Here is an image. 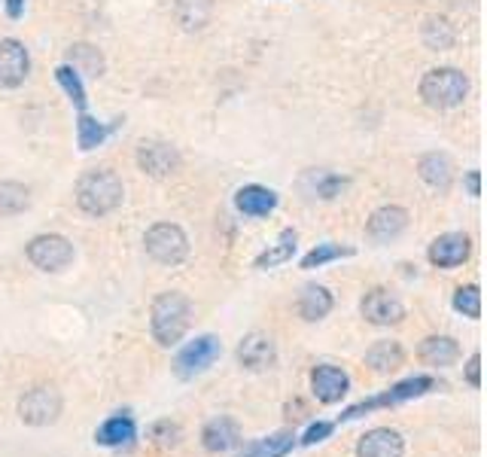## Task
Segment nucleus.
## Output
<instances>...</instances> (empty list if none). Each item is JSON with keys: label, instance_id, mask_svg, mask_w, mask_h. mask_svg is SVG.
I'll return each instance as SVG.
<instances>
[{"label": "nucleus", "instance_id": "35", "mask_svg": "<svg viewBox=\"0 0 487 457\" xmlns=\"http://www.w3.org/2000/svg\"><path fill=\"white\" fill-rule=\"evenodd\" d=\"M348 186H350V177H341V174H332V171L314 174V193L320 195L323 202H332V198H339Z\"/></svg>", "mask_w": 487, "mask_h": 457}, {"label": "nucleus", "instance_id": "38", "mask_svg": "<svg viewBox=\"0 0 487 457\" xmlns=\"http://www.w3.org/2000/svg\"><path fill=\"white\" fill-rule=\"evenodd\" d=\"M466 189H469V195H473V198L482 195V174L469 171V174H466Z\"/></svg>", "mask_w": 487, "mask_h": 457}, {"label": "nucleus", "instance_id": "31", "mask_svg": "<svg viewBox=\"0 0 487 457\" xmlns=\"http://www.w3.org/2000/svg\"><path fill=\"white\" fill-rule=\"evenodd\" d=\"M55 80H58V86L64 89V95L71 98V104L77 107L80 113H86L89 98H86V86H82V77H80V73L73 71L71 64H62V68L55 71Z\"/></svg>", "mask_w": 487, "mask_h": 457}, {"label": "nucleus", "instance_id": "2", "mask_svg": "<svg viewBox=\"0 0 487 457\" xmlns=\"http://www.w3.org/2000/svg\"><path fill=\"white\" fill-rule=\"evenodd\" d=\"M73 195H77V207L86 217H107V214H113L116 207L122 205L125 198V186L119 180V174L110 171V168H95V171H86L82 177L77 180V189H73Z\"/></svg>", "mask_w": 487, "mask_h": 457}, {"label": "nucleus", "instance_id": "32", "mask_svg": "<svg viewBox=\"0 0 487 457\" xmlns=\"http://www.w3.org/2000/svg\"><path fill=\"white\" fill-rule=\"evenodd\" d=\"M107 129L104 122H98L95 116H89V113H80V119H77V144L82 153H89V149H95L100 147L107 140Z\"/></svg>", "mask_w": 487, "mask_h": 457}, {"label": "nucleus", "instance_id": "6", "mask_svg": "<svg viewBox=\"0 0 487 457\" xmlns=\"http://www.w3.org/2000/svg\"><path fill=\"white\" fill-rule=\"evenodd\" d=\"M147 256L158 265H180L189 256V238L177 223H156L144 235Z\"/></svg>", "mask_w": 487, "mask_h": 457}, {"label": "nucleus", "instance_id": "14", "mask_svg": "<svg viewBox=\"0 0 487 457\" xmlns=\"http://www.w3.org/2000/svg\"><path fill=\"white\" fill-rule=\"evenodd\" d=\"M469 253H473V241L463 232H444L430 244V251H426V260H430L435 269H457V265H463L469 260Z\"/></svg>", "mask_w": 487, "mask_h": 457}, {"label": "nucleus", "instance_id": "28", "mask_svg": "<svg viewBox=\"0 0 487 457\" xmlns=\"http://www.w3.org/2000/svg\"><path fill=\"white\" fill-rule=\"evenodd\" d=\"M67 64H71L77 73H89V77H100L107 68L100 49L91 46V43H73L71 49H67Z\"/></svg>", "mask_w": 487, "mask_h": 457}, {"label": "nucleus", "instance_id": "22", "mask_svg": "<svg viewBox=\"0 0 487 457\" xmlns=\"http://www.w3.org/2000/svg\"><path fill=\"white\" fill-rule=\"evenodd\" d=\"M402 363H406V348L393 342V338H381V342H375L366 351V366L372 372H377V376H390Z\"/></svg>", "mask_w": 487, "mask_h": 457}, {"label": "nucleus", "instance_id": "19", "mask_svg": "<svg viewBox=\"0 0 487 457\" xmlns=\"http://www.w3.org/2000/svg\"><path fill=\"white\" fill-rule=\"evenodd\" d=\"M234 207L244 214V217H268V214L277 207V193L268 186H259V183H247L234 193Z\"/></svg>", "mask_w": 487, "mask_h": 457}, {"label": "nucleus", "instance_id": "12", "mask_svg": "<svg viewBox=\"0 0 487 457\" xmlns=\"http://www.w3.org/2000/svg\"><path fill=\"white\" fill-rule=\"evenodd\" d=\"M234 357L247 372H268L277 363V342L268 332H247L238 342Z\"/></svg>", "mask_w": 487, "mask_h": 457}, {"label": "nucleus", "instance_id": "39", "mask_svg": "<svg viewBox=\"0 0 487 457\" xmlns=\"http://www.w3.org/2000/svg\"><path fill=\"white\" fill-rule=\"evenodd\" d=\"M6 4V13H10V19H19L24 13V0H4Z\"/></svg>", "mask_w": 487, "mask_h": 457}, {"label": "nucleus", "instance_id": "9", "mask_svg": "<svg viewBox=\"0 0 487 457\" xmlns=\"http://www.w3.org/2000/svg\"><path fill=\"white\" fill-rule=\"evenodd\" d=\"M134 162L138 168L147 174V177H156V180H165V177H174L180 168H183V156L177 153V147L171 144H162V140H144L134 153Z\"/></svg>", "mask_w": 487, "mask_h": 457}, {"label": "nucleus", "instance_id": "3", "mask_svg": "<svg viewBox=\"0 0 487 457\" xmlns=\"http://www.w3.org/2000/svg\"><path fill=\"white\" fill-rule=\"evenodd\" d=\"M417 91H421L424 104L433 107V110H454V107L466 101L469 77L457 68H433L424 73Z\"/></svg>", "mask_w": 487, "mask_h": 457}, {"label": "nucleus", "instance_id": "13", "mask_svg": "<svg viewBox=\"0 0 487 457\" xmlns=\"http://www.w3.org/2000/svg\"><path fill=\"white\" fill-rule=\"evenodd\" d=\"M310 390L314 396L320 400L323 405H332V403H341L350 390V376L341 369V366H332V363H320L310 369Z\"/></svg>", "mask_w": 487, "mask_h": 457}, {"label": "nucleus", "instance_id": "33", "mask_svg": "<svg viewBox=\"0 0 487 457\" xmlns=\"http://www.w3.org/2000/svg\"><path fill=\"white\" fill-rule=\"evenodd\" d=\"M451 305H454L457 314H463L469 320H478L482 318V290L475 284H466V287H457L454 299H451Z\"/></svg>", "mask_w": 487, "mask_h": 457}, {"label": "nucleus", "instance_id": "10", "mask_svg": "<svg viewBox=\"0 0 487 457\" xmlns=\"http://www.w3.org/2000/svg\"><path fill=\"white\" fill-rule=\"evenodd\" d=\"M359 311H363L366 323L372 327H396V323L406 320V305L396 293L384 287H372L359 302Z\"/></svg>", "mask_w": 487, "mask_h": 457}, {"label": "nucleus", "instance_id": "20", "mask_svg": "<svg viewBox=\"0 0 487 457\" xmlns=\"http://www.w3.org/2000/svg\"><path fill=\"white\" fill-rule=\"evenodd\" d=\"M332 309H335V299H332V293H329V287H323V284H308V287H301L299 302H296V311H299V318L305 320V323L323 320Z\"/></svg>", "mask_w": 487, "mask_h": 457}, {"label": "nucleus", "instance_id": "37", "mask_svg": "<svg viewBox=\"0 0 487 457\" xmlns=\"http://www.w3.org/2000/svg\"><path fill=\"white\" fill-rule=\"evenodd\" d=\"M466 385L469 387H482V354H473L469 357V363H466Z\"/></svg>", "mask_w": 487, "mask_h": 457}, {"label": "nucleus", "instance_id": "11", "mask_svg": "<svg viewBox=\"0 0 487 457\" xmlns=\"http://www.w3.org/2000/svg\"><path fill=\"white\" fill-rule=\"evenodd\" d=\"M31 73V55L22 40H0V89H19Z\"/></svg>", "mask_w": 487, "mask_h": 457}, {"label": "nucleus", "instance_id": "1", "mask_svg": "<svg viewBox=\"0 0 487 457\" xmlns=\"http://www.w3.org/2000/svg\"><path fill=\"white\" fill-rule=\"evenodd\" d=\"M192 320V302L189 296L177 293V290H165L153 299L149 305V332L158 348H174L183 342Z\"/></svg>", "mask_w": 487, "mask_h": 457}, {"label": "nucleus", "instance_id": "25", "mask_svg": "<svg viewBox=\"0 0 487 457\" xmlns=\"http://www.w3.org/2000/svg\"><path fill=\"white\" fill-rule=\"evenodd\" d=\"M31 207V189L19 180H0V217H19Z\"/></svg>", "mask_w": 487, "mask_h": 457}, {"label": "nucleus", "instance_id": "16", "mask_svg": "<svg viewBox=\"0 0 487 457\" xmlns=\"http://www.w3.org/2000/svg\"><path fill=\"white\" fill-rule=\"evenodd\" d=\"M406 454V436L393 427H375L359 436L357 457H402Z\"/></svg>", "mask_w": 487, "mask_h": 457}, {"label": "nucleus", "instance_id": "18", "mask_svg": "<svg viewBox=\"0 0 487 457\" xmlns=\"http://www.w3.org/2000/svg\"><path fill=\"white\" fill-rule=\"evenodd\" d=\"M417 174L435 193H448L454 186V162L448 159L444 153H424L417 159Z\"/></svg>", "mask_w": 487, "mask_h": 457}, {"label": "nucleus", "instance_id": "36", "mask_svg": "<svg viewBox=\"0 0 487 457\" xmlns=\"http://www.w3.org/2000/svg\"><path fill=\"white\" fill-rule=\"evenodd\" d=\"M332 430H335L332 421H314V424H310V427L305 430V436H301V445H317V443H323V439L332 436Z\"/></svg>", "mask_w": 487, "mask_h": 457}, {"label": "nucleus", "instance_id": "30", "mask_svg": "<svg viewBox=\"0 0 487 457\" xmlns=\"http://www.w3.org/2000/svg\"><path fill=\"white\" fill-rule=\"evenodd\" d=\"M357 251L354 247H344V244H335V241H326V244H317L314 251H308L301 256V269L310 271V269H323L326 262H335V260H344V256H354Z\"/></svg>", "mask_w": 487, "mask_h": 457}, {"label": "nucleus", "instance_id": "8", "mask_svg": "<svg viewBox=\"0 0 487 457\" xmlns=\"http://www.w3.org/2000/svg\"><path fill=\"white\" fill-rule=\"evenodd\" d=\"M24 256H28V262L33 269L46 271V274H55V271H64L67 265L73 262V251L71 238L64 235H55V232H49V235H37L28 241V247H24Z\"/></svg>", "mask_w": 487, "mask_h": 457}, {"label": "nucleus", "instance_id": "17", "mask_svg": "<svg viewBox=\"0 0 487 457\" xmlns=\"http://www.w3.org/2000/svg\"><path fill=\"white\" fill-rule=\"evenodd\" d=\"M201 445L211 454L232 452V448L241 445V424L229 418V414H220V418L207 421L205 430H201Z\"/></svg>", "mask_w": 487, "mask_h": 457}, {"label": "nucleus", "instance_id": "34", "mask_svg": "<svg viewBox=\"0 0 487 457\" xmlns=\"http://www.w3.org/2000/svg\"><path fill=\"white\" fill-rule=\"evenodd\" d=\"M147 436L153 439L158 448H177L183 443V427L177 421L165 418V421H156L153 427L147 430Z\"/></svg>", "mask_w": 487, "mask_h": 457}, {"label": "nucleus", "instance_id": "29", "mask_svg": "<svg viewBox=\"0 0 487 457\" xmlns=\"http://www.w3.org/2000/svg\"><path fill=\"white\" fill-rule=\"evenodd\" d=\"M296 241H299L296 229H283L281 238H277V244L259 253L253 265H256V269H274V265L290 262L292 256H296Z\"/></svg>", "mask_w": 487, "mask_h": 457}, {"label": "nucleus", "instance_id": "27", "mask_svg": "<svg viewBox=\"0 0 487 457\" xmlns=\"http://www.w3.org/2000/svg\"><path fill=\"white\" fill-rule=\"evenodd\" d=\"M292 448H296V436H292L290 430H281V433H274V436L250 443L241 452V457H287Z\"/></svg>", "mask_w": 487, "mask_h": 457}, {"label": "nucleus", "instance_id": "4", "mask_svg": "<svg viewBox=\"0 0 487 457\" xmlns=\"http://www.w3.org/2000/svg\"><path fill=\"white\" fill-rule=\"evenodd\" d=\"M433 387H435V378L433 376H411L406 381H399V385H393L390 390H384V394L368 396V400L350 405V409L341 414V421H357V418H363V414L375 412V409H387V405H399V403L417 400V396L430 394Z\"/></svg>", "mask_w": 487, "mask_h": 457}, {"label": "nucleus", "instance_id": "23", "mask_svg": "<svg viewBox=\"0 0 487 457\" xmlns=\"http://www.w3.org/2000/svg\"><path fill=\"white\" fill-rule=\"evenodd\" d=\"M134 436H138V424H134L131 414H113V418H107L98 427L95 443L104 448H122L129 445Z\"/></svg>", "mask_w": 487, "mask_h": 457}, {"label": "nucleus", "instance_id": "5", "mask_svg": "<svg viewBox=\"0 0 487 457\" xmlns=\"http://www.w3.org/2000/svg\"><path fill=\"white\" fill-rule=\"evenodd\" d=\"M64 396L55 385H33L22 394L19 400V418L28 427H49L62 418Z\"/></svg>", "mask_w": 487, "mask_h": 457}, {"label": "nucleus", "instance_id": "15", "mask_svg": "<svg viewBox=\"0 0 487 457\" xmlns=\"http://www.w3.org/2000/svg\"><path fill=\"white\" fill-rule=\"evenodd\" d=\"M408 211L399 205H384L368 217L366 223V238L368 241H377V244H387V241L399 238L402 232L408 229Z\"/></svg>", "mask_w": 487, "mask_h": 457}, {"label": "nucleus", "instance_id": "24", "mask_svg": "<svg viewBox=\"0 0 487 457\" xmlns=\"http://www.w3.org/2000/svg\"><path fill=\"white\" fill-rule=\"evenodd\" d=\"M421 40L426 49H433V52H444V49H451L457 43V31L444 15H430L421 28Z\"/></svg>", "mask_w": 487, "mask_h": 457}, {"label": "nucleus", "instance_id": "26", "mask_svg": "<svg viewBox=\"0 0 487 457\" xmlns=\"http://www.w3.org/2000/svg\"><path fill=\"white\" fill-rule=\"evenodd\" d=\"M174 15L186 31H201L214 15V0H177Z\"/></svg>", "mask_w": 487, "mask_h": 457}, {"label": "nucleus", "instance_id": "21", "mask_svg": "<svg viewBox=\"0 0 487 457\" xmlns=\"http://www.w3.org/2000/svg\"><path fill=\"white\" fill-rule=\"evenodd\" d=\"M417 357L433 369H444V366H454L460 360V345L454 336H426L417 345Z\"/></svg>", "mask_w": 487, "mask_h": 457}, {"label": "nucleus", "instance_id": "7", "mask_svg": "<svg viewBox=\"0 0 487 457\" xmlns=\"http://www.w3.org/2000/svg\"><path fill=\"white\" fill-rule=\"evenodd\" d=\"M223 354V342L211 332H205V336H196L189 345H183L177 357H174V376L189 381L201 376V372H207L211 366L220 360Z\"/></svg>", "mask_w": 487, "mask_h": 457}]
</instances>
